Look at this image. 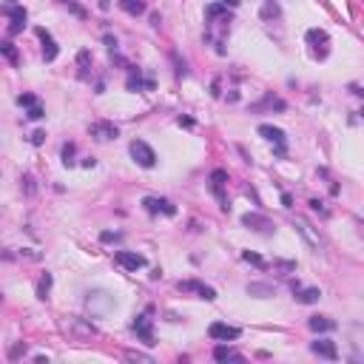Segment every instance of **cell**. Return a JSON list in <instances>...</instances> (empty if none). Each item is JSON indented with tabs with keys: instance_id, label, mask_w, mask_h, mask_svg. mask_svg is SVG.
Returning a JSON list of instances; mask_svg holds the SVG:
<instances>
[{
	"instance_id": "cell-22",
	"label": "cell",
	"mask_w": 364,
	"mask_h": 364,
	"mask_svg": "<svg viewBox=\"0 0 364 364\" xmlns=\"http://www.w3.org/2000/svg\"><path fill=\"white\" fill-rule=\"evenodd\" d=\"M117 3H120L122 12H128L131 17H137V15L145 12V0H117Z\"/></svg>"
},
{
	"instance_id": "cell-13",
	"label": "cell",
	"mask_w": 364,
	"mask_h": 364,
	"mask_svg": "<svg viewBox=\"0 0 364 364\" xmlns=\"http://www.w3.org/2000/svg\"><path fill=\"white\" fill-rule=\"evenodd\" d=\"M88 134H91L94 140L108 142V140H117V137H120V128H117L114 122H105V120H100V122H91V125H88Z\"/></svg>"
},
{
	"instance_id": "cell-47",
	"label": "cell",
	"mask_w": 364,
	"mask_h": 364,
	"mask_svg": "<svg viewBox=\"0 0 364 364\" xmlns=\"http://www.w3.org/2000/svg\"><path fill=\"white\" fill-rule=\"evenodd\" d=\"M350 91H353V94H356V97H364V88H362V85H356V83L350 85Z\"/></svg>"
},
{
	"instance_id": "cell-27",
	"label": "cell",
	"mask_w": 364,
	"mask_h": 364,
	"mask_svg": "<svg viewBox=\"0 0 364 364\" xmlns=\"http://www.w3.org/2000/svg\"><path fill=\"white\" fill-rule=\"evenodd\" d=\"M20 191H23L26 197H32L34 191H37V185H34V177H32V174H23V177H20Z\"/></svg>"
},
{
	"instance_id": "cell-25",
	"label": "cell",
	"mask_w": 364,
	"mask_h": 364,
	"mask_svg": "<svg viewBox=\"0 0 364 364\" xmlns=\"http://www.w3.org/2000/svg\"><path fill=\"white\" fill-rule=\"evenodd\" d=\"M282 12H279V3L276 0H265L262 3V20H276Z\"/></svg>"
},
{
	"instance_id": "cell-36",
	"label": "cell",
	"mask_w": 364,
	"mask_h": 364,
	"mask_svg": "<svg viewBox=\"0 0 364 364\" xmlns=\"http://www.w3.org/2000/svg\"><path fill=\"white\" fill-rule=\"evenodd\" d=\"M77 66H80V68L91 66V51H80V54H77Z\"/></svg>"
},
{
	"instance_id": "cell-50",
	"label": "cell",
	"mask_w": 364,
	"mask_h": 364,
	"mask_svg": "<svg viewBox=\"0 0 364 364\" xmlns=\"http://www.w3.org/2000/svg\"><path fill=\"white\" fill-rule=\"evenodd\" d=\"M359 114H362V117H364V108H362V111H359Z\"/></svg>"
},
{
	"instance_id": "cell-35",
	"label": "cell",
	"mask_w": 364,
	"mask_h": 364,
	"mask_svg": "<svg viewBox=\"0 0 364 364\" xmlns=\"http://www.w3.org/2000/svg\"><path fill=\"white\" fill-rule=\"evenodd\" d=\"M26 117H29V120H43V117H46V111H43V105L37 102V105H32V108L26 111Z\"/></svg>"
},
{
	"instance_id": "cell-11",
	"label": "cell",
	"mask_w": 364,
	"mask_h": 364,
	"mask_svg": "<svg viewBox=\"0 0 364 364\" xmlns=\"http://www.w3.org/2000/svg\"><path fill=\"white\" fill-rule=\"evenodd\" d=\"M293 228L304 236V242H307L310 248H316V250L322 248V236H319V231H316V228L307 222V219H304V216H296V219H293Z\"/></svg>"
},
{
	"instance_id": "cell-48",
	"label": "cell",
	"mask_w": 364,
	"mask_h": 364,
	"mask_svg": "<svg viewBox=\"0 0 364 364\" xmlns=\"http://www.w3.org/2000/svg\"><path fill=\"white\" fill-rule=\"evenodd\" d=\"M97 6H100V9H102V12H108V9H111V0H100Z\"/></svg>"
},
{
	"instance_id": "cell-38",
	"label": "cell",
	"mask_w": 364,
	"mask_h": 364,
	"mask_svg": "<svg viewBox=\"0 0 364 364\" xmlns=\"http://www.w3.org/2000/svg\"><path fill=\"white\" fill-rule=\"evenodd\" d=\"M100 239H102V242H120V233H117V231H102V233H100Z\"/></svg>"
},
{
	"instance_id": "cell-30",
	"label": "cell",
	"mask_w": 364,
	"mask_h": 364,
	"mask_svg": "<svg viewBox=\"0 0 364 364\" xmlns=\"http://www.w3.org/2000/svg\"><path fill=\"white\" fill-rule=\"evenodd\" d=\"M74 154H77L74 142H66V145H63V165H66V168L74 165Z\"/></svg>"
},
{
	"instance_id": "cell-20",
	"label": "cell",
	"mask_w": 364,
	"mask_h": 364,
	"mask_svg": "<svg viewBox=\"0 0 364 364\" xmlns=\"http://www.w3.org/2000/svg\"><path fill=\"white\" fill-rule=\"evenodd\" d=\"M262 108H273V111H284L287 108V102L282 97H273V94H267L262 102H256V105H250V111H262Z\"/></svg>"
},
{
	"instance_id": "cell-41",
	"label": "cell",
	"mask_w": 364,
	"mask_h": 364,
	"mask_svg": "<svg viewBox=\"0 0 364 364\" xmlns=\"http://www.w3.org/2000/svg\"><path fill=\"white\" fill-rule=\"evenodd\" d=\"M17 356H26V344H17V347L12 350V359H17Z\"/></svg>"
},
{
	"instance_id": "cell-45",
	"label": "cell",
	"mask_w": 364,
	"mask_h": 364,
	"mask_svg": "<svg viewBox=\"0 0 364 364\" xmlns=\"http://www.w3.org/2000/svg\"><path fill=\"white\" fill-rule=\"evenodd\" d=\"M80 165H83V168H94V165H97V160H94V157H85Z\"/></svg>"
},
{
	"instance_id": "cell-42",
	"label": "cell",
	"mask_w": 364,
	"mask_h": 364,
	"mask_svg": "<svg viewBox=\"0 0 364 364\" xmlns=\"http://www.w3.org/2000/svg\"><path fill=\"white\" fill-rule=\"evenodd\" d=\"M177 122H180V125H185V128H194V120H191V117H180Z\"/></svg>"
},
{
	"instance_id": "cell-8",
	"label": "cell",
	"mask_w": 364,
	"mask_h": 364,
	"mask_svg": "<svg viewBox=\"0 0 364 364\" xmlns=\"http://www.w3.org/2000/svg\"><path fill=\"white\" fill-rule=\"evenodd\" d=\"M225 182H228V171H222V168L211 171V191L216 194V199H219V208H222V211H228V208H231V205H228V197H225Z\"/></svg>"
},
{
	"instance_id": "cell-29",
	"label": "cell",
	"mask_w": 364,
	"mask_h": 364,
	"mask_svg": "<svg viewBox=\"0 0 364 364\" xmlns=\"http://www.w3.org/2000/svg\"><path fill=\"white\" fill-rule=\"evenodd\" d=\"M242 259H245V262H250V265H256V267H262V270H265V267H270L265 259L259 256V253H250V250H242Z\"/></svg>"
},
{
	"instance_id": "cell-16",
	"label": "cell",
	"mask_w": 364,
	"mask_h": 364,
	"mask_svg": "<svg viewBox=\"0 0 364 364\" xmlns=\"http://www.w3.org/2000/svg\"><path fill=\"white\" fill-rule=\"evenodd\" d=\"M37 37L43 40V60L51 63V60H57V43L51 40V34L46 29H37Z\"/></svg>"
},
{
	"instance_id": "cell-34",
	"label": "cell",
	"mask_w": 364,
	"mask_h": 364,
	"mask_svg": "<svg viewBox=\"0 0 364 364\" xmlns=\"http://www.w3.org/2000/svg\"><path fill=\"white\" fill-rule=\"evenodd\" d=\"M17 105H23V108H32V105H37V97L26 91V94H20V97H17Z\"/></svg>"
},
{
	"instance_id": "cell-18",
	"label": "cell",
	"mask_w": 364,
	"mask_h": 364,
	"mask_svg": "<svg viewBox=\"0 0 364 364\" xmlns=\"http://www.w3.org/2000/svg\"><path fill=\"white\" fill-rule=\"evenodd\" d=\"M307 327L313 333H330V330H336V322L327 319V316H310V319H307Z\"/></svg>"
},
{
	"instance_id": "cell-4",
	"label": "cell",
	"mask_w": 364,
	"mask_h": 364,
	"mask_svg": "<svg viewBox=\"0 0 364 364\" xmlns=\"http://www.w3.org/2000/svg\"><path fill=\"white\" fill-rule=\"evenodd\" d=\"M128 151H131L134 162H137L140 168H154V165H157V154H154V148H151L148 142L134 140L131 145H128Z\"/></svg>"
},
{
	"instance_id": "cell-32",
	"label": "cell",
	"mask_w": 364,
	"mask_h": 364,
	"mask_svg": "<svg viewBox=\"0 0 364 364\" xmlns=\"http://www.w3.org/2000/svg\"><path fill=\"white\" fill-rule=\"evenodd\" d=\"M199 284H202V282H194V279H188V282H180L177 287H180L182 293H199Z\"/></svg>"
},
{
	"instance_id": "cell-5",
	"label": "cell",
	"mask_w": 364,
	"mask_h": 364,
	"mask_svg": "<svg viewBox=\"0 0 364 364\" xmlns=\"http://www.w3.org/2000/svg\"><path fill=\"white\" fill-rule=\"evenodd\" d=\"M63 330L66 333H71L74 339H91V336H97V327L91 324V322H85V319H77V316H71L66 324H63Z\"/></svg>"
},
{
	"instance_id": "cell-3",
	"label": "cell",
	"mask_w": 364,
	"mask_h": 364,
	"mask_svg": "<svg viewBox=\"0 0 364 364\" xmlns=\"http://www.w3.org/2000/svg\"><path fill=\"white\" fill-rule=\"evenodd\" d=\"M3 15L12 20V23H9V34H20L23 29H26L29 12H26L23 6H17L15 0H6V3H3Z\"/></svg>"
},
{
	"instance_id": "cell-1",
	"label": "cell",
	"mask_w": 364,
	"mask_h": 364,
	"mask_svg": "<svg viewBox=\"0 0 364 364\" xmlns=\"http://www.w3.org/2000/svg\"><path fill=\"white\" fill-rule=\"evenodd\" d=\"M233 15L228 12L225 3H211L205 9V40L214 46L216 54H225V40L231 34Z\"/></svg>"
},
{
	"instance_id": "cell-9",
	"label": "cell",
	"mask_w": 364,
	"mask_h": 364,
	"mask_svg": "<svg viewBox=\"0 0 364 364\" xmlns=\"http://www.w3.org/2000/svg\"><path fill=\"white\" fill-rule=\"evenodd\" d=\"M208 336L214 339V342H236L242 330L239 327H231V324H225V322H214L211 327H208Z\"/></svg>"
},
{
	"instance_id": "cell-40",
	"label": "cell",
	"mask_w": 364,
	"mask_h": 364,
	"mask_svg": "<svg viewBox=\"0 0 364 364\" xmlns=\"http://www.w3.org/2000/svg\"><path fill=\"white\" fill-rule=\"evenodd\" d=\"M63 3H66V6H68V9H71V12H74L77 17H85V12L80 9V6H77V3H71V0H63Z\"/></svg>"
},
{
	"instance_id": "cell-23",
	"label": "cell",
	"mask_w": 364,
	"mask_h": 364,
	"mask_svg": "<svg viewBox=\"0 0 364 364\" xmlns=\"http://www.w3.org/2000/svg\"><path fill=\"white\" fill-rule=\"evenodd\" d=\"M248 293L250 296H256V299H267V296H273L276 290H273V284H248Z\"/></svg>"
},
{
	"instance_id": "cell-14",
	"label": "cell",
	"mask_w": 364,
	"mask_h": 364,
	"mask_svg": "<svg viewBox=\"0 0 364 364\" xmlns=\"http://www.w3.org/2000/svg\"><path fill=\"white\" fill-rule=\"evenodd\" d=\"M242 225L250 228V231H256V233H273L276 231L273 222H270L267 216H262V214H245L242 216Z\"/></svg>"
},
{
	"instance_id": "cell-12",
	"label": "cell",
	"mask_w": 364,
	"mask_h": 364,
	"mask_svg": "<svg viewBox=\"0 0 364 364\" xmlns=\"http://www.w3.org/2000/svg\"><path fill=\"white\" fill-rule=\"evenodd\" d=\"M304 37H307V43L313 46V54H316V57H319V60H324V57H327V43H330L327 32H324V29H310Z\"/></svg>"
},
{
	"instance_id": "cell-17",
	"label": "cell",
	"mask_w": 364,
	"mask_h": 364,
	"mask_svg": "<svg viewBox=\"0 0 364 364\" xmlns=\"http://www.w3.org/2000/svg\"><path fill=\"white\" fill-rule=\"evenodd\" d=\"M259 134L265 137L267 142H273V145H287V137H284V131H282V128H276V125H259Z\"/></svg>"
},
{
	"instance_id": "cell-7",
	"label": "cell",
	"mask_w": 364,
	"mask_h": 364,
	"mask_svg": "<svg viewBox=\"0 0 364 364\" xmlns=\"http://www.w3.org/2000/svg\"><path fill=\"white\" fill-rule=\"evenodd\" d=\"M142 208L148 214H165V216H177V205L165 197H145L142 199Z\"/></svg>"
},
{
	"instance_id": "cell-37",
	"label": "cell",
	"mask_w": 364,
	"mask_h": 364,
	"mask_svg": "<svg viewBox=\"0 0 364 364\" xmlns=\"http://www.w3.org/2000/svg\"><path fill=\"white\" fill-rule=\"evenodd\" d=\"M307 205H310V208H313V211H316V214H319V216H327V208L322 205V199H310Z\"/></svg>"
},
{
	"instance_id": "cell-6",
	"label": "cell",
	"mask_w": 364,
	"mask_h": 364,
	"mask_svg": "<svg viewBox=\"0 0 364 364\" xmlns=\"http://www.w3.org/2000/svg\"><path fill=\"white\" fill-rule=\"evenodd\" d=\"M128 71H131V74H128V80H125V88H128V91H154V77H151V74H145V77H142V68H134V66H128Z\"/></svg>"
},
{
	"instance_id": "cell-2",
	"label": "cell",
	"mask_w": 364,
	"mask_h": 364,
	"mask_svg": "<svg viewBox=\"0 0 364 364\" xmlns=\"http://www.w3.org/2000/svg\"><path fill=\"white\" fill-rule=\"evenodd\" d=\"M151 313H154V307H148L145 313L137 316V319H134V324H131V330L137 333V339H140L142 344L154 347L157 342H154V319H151Z\"/></svg>"
},
{
	"instance_id": "cell-46",
	"label": "cell",
	"mask_w": 364,
	"mask_h": 364,
	"mask_svg": "<svg viewBox=\"0 0 364 364\" xmlns=\"http://www.w3.org/2000/svg\"><path fill=\"white\" fill-rule=\"evenodd\" d=\"M356 231H359V236H362V239H364V219H362V216L356 219Z\"/></svg>"
},
{
	"instance_id": "cell-28",
	"label": "cell",
	"mask_w": 364,
	"mask_h": 364,
	"mask_svg": "<svg viewBox=\"0 0 364 364\" xmlns=\"http://www.w3.org/2000/svg\"><path fill=\"white\" fill-rule=\"evenodd\" d=\"M122 359H128V362H140V364H154V359H151V356H145V353H137V350H125V353H122Z\"/></svg>"
},
{
	"instance_id": "cell-31",
	"label": "cell",
	"mask_w": 364,
	"mask_h": 364,
	"mask_svg": "<svg viewBox=\"0 0 364 364\" xmlns=\"http://www.w3.org/2000/svg\"><path fill=\"white\" fill-rule=\"evenodd\" d=\"M0 51H3V57L9 60V63H17V51H15V46L6 40V43H0Z\"/></svg>"
},
{
	"instance_id": "cell-19",
	"label": "cell",
	"mask_w": 364,
	"mask_h": 364,
	"mask_svg": "<svg viewBox=\"0 0 364 364\" xmlns=\"http://www.w3.org/2000/svg\"><path fill=\"white\" fill-rule=\"evenodd\" d=\"M293 293H296V302L299 304H313V302H319V299H322V290H319V287H299V290H293Z\"/></svg>"
},
{
	"instance_id": "cell-15",
	"label": "cell",
	"mask_w": 364,
	"mask_h": 364,
	"mask_svg": "<svg viewBox=\"0 0 364 364\" xmlns=\"http://www.w3.org/2000/svg\"><path fill=\"white\" fill-rule=\"evenodd\" d=\"M310 350H313L319 359H327V362H336V359H339V347H336V342H330V339H316V342H310Z\"/></svg>"
},
{
	"instance_id": "cell-24",
	"label": "cell",
	"mask_w": 364,
	"mask_h": 364,
	"mask_svg": "<svg viewBox=\"0 0 364 364\" xmlns=\"http://www.w3.org/2000/svg\"><path fill=\"white\" fill-rule=\"evenodd\" d=\"M273 270L282 273V276H287V273H296V262H290V259H273Z\"/></svg>"
},
{
	"instance_id": "cell-33",
	"label": "cell",
	"mask_w": 364,
	"mask_h": 364,
	"mask_svg": "<svg viewBox=\"0 0 364 364\" xmlns=\"http://www.w3.org/2000/svg\"><path fill=\"white\" fill-rule=\"evenodd\" d=\"M199 299H205V302H214L216 299V290L214 287H208V284H199V293H197Z\"/></svg>"
},
{
	"instance_id": "cell-26",
	"label": "cell",
	"mask_w": 364,
	"mask_h": 364,
	"mask_svg": "<svg viewBox=\"0 0 364 364\" xmlns=\"http://www.w3.org/2000/svg\"><path fill=\"white\" fill-rule=\"evenodd\" d=\"M49 290H51V273H43L40 282H37V299H49Z\"/></svg>"
},
{
	"instance_id": "cell-21",
	"label": "cell",
	"mask_w": 364,
	"mask_h": 364,
	"mask_svg": "<svg viewBox=\"0 0 364 364\" xmlns=\"http://www.w3.org/2000/svg\"><path fill=\"white\" fill-rule=\"evenodd\" d=\"M214 359L216 362H242V353H236L228 344H216L214 347Z\"/></svg>"
},
{
	"instance_id": "cell-49",
	"label": "cell",
	"mask_w": 364,
	"mask_h": 364,
	"mask_svg": "<svg viewBox=\"0 0 364 364\" xmlns=\"http://www.w3.org/2000/svg\"><path fill=\"white\" fill-rule=\"evenodd\" d=\"M219 3H225L228 9H236V6H239V0H219Z\"/></svg>"
},
{
	"instance_id": "cell-39",
	"label": "cell",
	"mask_w": 364,
	"mask_h": 364,
	"mask_svg": "<svg viewBox=\"0 0 364 364\" xmlns=\"http://www.w3.org/2000/svg\"><path fill=\"white\" fill-rule=\"evenodd\" d=\"M29 140H32V145H43L46 142V131H34Z\"/></svg>"
},
{
	"instance_id": "cell-43",
	"label": "cell",
	"mask_w": 364,
	"mask_h": 364,
	"mask_svg": "<svg viewBox=\"0 0 364 364\" xmlns=\"http://www.w3.org/2000/svg\"><path fill=\"white\" fill-rule=\"evenodd\" d=\"M102 40H105V46H108V49H117V37H111V34H105Z\"/></svg>"
},
{
	"instance_id": "cell-44",
	"label": "cell",
	"mask_w": 364,
	"mask_h": 364,
	"mask_svg": "<svg viewBox=\"0 0 364 364\" xmlns=\"http://www.w3.org/2000/svg\"><path fill=\"white\" fill-rule=\"evenodd\" d=\"M282 205H284V208H293V197H290V194H282Z\"/></svg>"
},
{
	"instance_id": "cell-10",
	"label": "cell",
	"mask_w": 364,
	"mask_h": 364,
	"mask_svg": "<svg viewBox=\"0 0 364 364\" xmlns=\"http://www.w3.org/2000/svg\"><path fill=\"white\" fill-rule=\"evenodd\" d=\"M114 262L122 267V270H140V267H145V256H142V253H134V250H117Z\"/></svg>"
}]
</instances>
